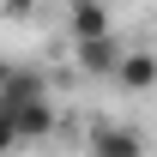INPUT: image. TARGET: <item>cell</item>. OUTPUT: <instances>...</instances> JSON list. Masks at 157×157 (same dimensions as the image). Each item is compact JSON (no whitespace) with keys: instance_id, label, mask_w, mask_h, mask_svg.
Returning a JSON list of instances; mask_svg holds the SVG:
<instances>
[{"instance_id":"cell-1","label":"cell","mask_w":157,"mask_h":157,"mask_svg":"<svg viewBox=\"0 0 157 157\" xmlns=\"http://www.w3.org/2000/svg\"><path fill=\"white\" fill-rule=\"evenodd\" d=\"M0 121H6V127H12V139H42L48 133V127H55V103L48 97H30V103H12V109H0Z\"/></svg>"},{"instance_id":"cell-2","label":"cell","mask_w":157,"mask_h":157,"mask_svg":"<svg viewBox=\"0 0 157 157\" xmlns=\"http://www.w3.org/2000/svg\"><path fill=\"white\" fill-rule=\"evenodd\" d=\"M121 85V91H133V97H145L157 85V55L151 48H121V60H115V73H109Z\"/></svg>"},{"instance_id":"cell-3","label":"cell","mask_w":157,"mask_h":157,"mask_svg":"<svg viewBox=\"0 0 157 157\" xmlns=\"http://www.w3.org/2000/svg\"><path fill=\"white\" fill-rule=\"evenodd\" d=\"M91 157H145V133L121 127V121H97L91 127Z\"/></svg>"},{"instance_id":"cell-4","label":"cell","mask_w":157,"mask_h":157,"mask_svg":"<svg viewBox=\"0 0 157 157\" xmlns=\"http://www.w3.org/2000/svg\"><path fill=\"white\" fill-rule=\"evenodd\" d=\"M67 24H73V42H91V36H109V6L103 0H67Z\"/></svg>"},{"instance_id":"cell-5","label":"cell","mask_w":157,"mask_h":157,"mask_svg":"<svg viewBox=\"0 0 157 157\" xmlns=\"http://www.w3.org/2000/svg\"><path fill=\"white\" fill-rule=\"evenodd\" d=\"M121 48L127 42L109 30V36H91V42H78V73H91V78H109L115 73V60H121Z\"/></svg>"},{"instance_id":"cell-6","label":"cell","mask_w":157,"mask_h":157,"mask_svg":"<svg viewBox=\"0 0 157 157\" xmlns=\"http://www.w3.org/2000/svg\"><path fill=\"white\" fill-rule=\"evenodd\" d=\"M0 6H6L12 18H30V12H36V6H42V0H0Z\"/></svg>"},{"instance_id":"cell-7","label":"cell","mask_w":157,"mask_h":157,"mask_svg":"<svg viewBox=\"0 0 157 157\" xmlns=\"http://www.w3.org/2000/svg\"><path fill=\"white\" fill-rule=\"evenodd\" d=\"M12 145H18V139H12V127L0 121V157H12Z\"/></svg>"},{"instance_id":"cell-8","label":"cell","mask_w":157,"mask_h":157,"mask_svg":"<svg viewBox=\"0 0 157 157\" xmlns=\"http://www.w3.org/2000/svg\"><path fill=\"white\" fill-rule=\"evenodd\" d=\"M6 78H12V60H6V55H0V85H6Z\"/></svg>"}]
</instances>
